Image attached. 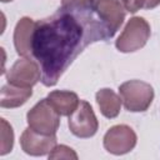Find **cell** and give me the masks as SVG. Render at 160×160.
<instances>
[{
    "mask_svg": "<svg viewBox=\"0 0 160 160\" xmlns=\"http://www.w3.org/2000/svg\"><path fill=\"white\" fill-rule=\"evenodd\" d=\"M112 34L96 14L95 6L62 4L51 16L35 22L31 54L40 66L41 82L54 86L75 58L90 44Z\"/></svg>",
    "mask_w": 160,
    "mask_h": 160,
    "instance_id": "cell-1",
    "label": "cell"
},
{
    "mask_svg": "<svg viewBox=\"0 0 160 160\" xmlns=\"http://www.w3.org/2000/svg\"><path fill=\"white\" fill-rule=\"evenodd\" d=\"M119 94L126 110L132 112L145 111L154 100V89L141 80H130L119 86Z\"/></svg>",
    "mask_w": 160,
    "mask_h": 160,
    "instance_id": "cell-2",
    "label": "cell"
},
{
    "mask_svg": "<svg viewBox=\"0 0 160 160\" xmlns=\"http://www.w3.org/2000/svg\"><path fill=\"white\" fill-rule=\"evenodd\" d=\"M150 38V25L144 18H131L120 36L118 38L115 46L121 52H132L140 50Z\"/></svg>",
    "mask_w": 160,
    "mask_h": 160,
    "instance_id": "cell-3",
    "label": "cell"
},
{
    "mask_svg": "<svg viewBox=\"0 0 160 160\" xmlns=\"http://www.w3.org/2000/svg\"><path fill=\"white\" fill-rule=\"evenodd\" d=\"M26 119L31 129L45 135H55L60 125V115L51 106L48 98L40 100L29 110Z\"/></svg>",
    "mask_w": 160,
    "mask_h": 160,
    "instance_id": "cell-4",
    "label": "cell"
},
{
    "mask_svg": "<svg viewBox=\"0 0 160 160\" xmlns=\"http://www.w3.org/2000/svg\"><path fill=\"white\" fill-rule=\"evenodd\" d=\"M68 124L70 131L75 136L82 139L94 136L99 128V122L94 114V110L91 105L85 100H80L79 106L69 116Z\"/></svg>",
    "mask_w": 160,
    "mask_h": 160,
    "instance_id": "cell-5",
    "label": "cell"
},
{
    "mask_svg": "<svg viewBox=\"0 0 160 160\" xmlns=\"http://www.w3.org/2000/svg\"><path fill=\"white\" fill-rule=\"evenodd\" d=\"M136 145V134L128 125H115L104 135V148L114 155L131 151Z\"/></svg>",
    "mask_w": 160,
    "mask_h": 160,
    "instance_id": "cell-6",
    "label": "cell"
},
{
    "mask_svg": "<svg viewBox=\"0 0 160 160\" xmlns=\"http://www.w3.org/2000/svg\"><path fill=\"white\" fill-rule=\"evenodd\" d=\"M8 84L20 88H32L39 80H41V71L38 62L30 58H24L10 68L6 74Z\"/></svg>",
    "mask_w": 160,
    "mask_h": 160,
    "instance_id": "cell-7",
    "label": "cell"
},
{
    "mask_svg": "<svg viewBox=\"0 0 160 160\" xmlns=\"http://www.w3.org/2000/svg\"><path fill=\"white\" fill-rule=\"evenodd\" d=\"M20 145L26 154L32 156H42L50 154V151L56 146V136L40 134L29 126L21 134Z\"/></svg>",
    "mask_w": 160,
    "mask_h": 160,
    "instance_id": "cell-8",
    "label": "cell"
},
{
    "mask_svg": "<svg viewBox=\"0 0 160 160\" xmlns=\"http://www.w3.org/2000/svg\"><path fill=\"white\" fill-rule=\"evenodd\" d=\"M96 14L112 36L125 19V9L118 0H99L96 4Z\"/></svg>",
    "mask_w": 160,
    "mask_h": 160,
    "instance_id": "cell-9",
    "label": "cell"
},
{
    "mask_svg": "<svg viewBox=\"0 0 160 160\" xmlns=\"http://www.w3.org/2000/svg\"><path fill=\"white\" fill-rule=\"evenodd\" d=\"M35 22L30 18H21L16 24L14 31V45L16 52L22 58H32L31 54V39Z\"/></svg>",
    "mask_w": 160,
    "mask_h": 160,
    "instance_id": "cell-10",
    "label": "cell"
},
{
    "mask_svg": "<svg viewBox=\"0 0 160 160\" xmlns=\"http://www.w3.org/2000/svg\"><path fill=\"white\" fill-rule=\"evenodd\" d=\"M48 100L51 106L58 111L60 116H70L79 106V98L72 91L55 90L48 95Z\"/></svg>",
    "mask_w": 160,
    "mask_h": 160,
    "instance_id": "cell-11",
    "label": "cell"
},
{
    "mask_svg": "<svg viewBox=\"0 0 160 160\" xmlns=\"http://www.w3.org/2000/svg\"><path fill=\"white\" fill-rule=\"evenodd\" d=\"M32 95L31 88H20L11 84L4 85L1 89V108H18L28 101V99Z\"/></svg>",
    "mask_w": 160,
    "mask_h": 160,
    "instance_id": "cell-12",
    "label": "cell"
},
{
    "mask_svg": "<svg viewBox=\"0 0 160 160\" xmlns=\"http://www.w3.org/2000/svg\"><path fill=\"white\" fill-rule=\"evenodd\" d=\"M95 96L100 111L105 118L114 119L119 115L122 101L111 89H101L96 92Z\"/></svg>",
    "mask_w": 160,
    "mask_h": 160,
    "instance_id": "cell-13",
    "label": "cell"
},
{
    "mask_svg": "<svg viewBox=\"0 0 160 160\" xmlns=\"http://www.w3.org/2000/svg\"><path fill=\"white\" fill-rule=\"evenodd\" d=\"M14 145V132L12 128L8 124L5 119H1V149L0 155H5L11 151Z\"/></svg>",
    "mask_w": 160,
    "mask_h": 160,
    "instance_id": "cell-14",
    "label": "cell"
},
{
    "mask_svg": "<svg viewBox=\"0 0 160 160\" xmlns=\"http://www.w3.org/2000/svg\"><path fill=\"white\" fill-rule=\"evenodd\" d=\"M49 159H78V154L66 145H56L49 154Z\"/></svg>",
    "mask_w": 160,
    "mask_h": 160,
    "instance_id": "cell-15",
    "label": "cell"
},
{
    "mask_svg": "<svg viewBox=\"0 0 160 160\" xmlns=\"http://www.w3.org/2000/svg\"><path fill=\"white\" fill-rule=\"evenodd\" d=\"M118 1L122 5V8L126 11L132 12V14L142 8L145 9V2H146V0H118Z\"/></svg>",
    "mask_w": 160,
    "mask_h": 160,
    "instance_id": "cell-16",
    "label": "cell"
},
{
    "mask_svg": "<svg viewBox=\"0 0 160 160\" xmlns=\"http://www.w3.org/2000/svg\"><path fill=\"white\" fill-rule=\"evenodd\" d=\"M160 4V0H146L145 9H154Z\"/></svg>",
    "mask_w": 160,
    "mask_h": 160,
    "instance_id": "cell-17",
    "label": "cell"
},
{
    "mask_svg": "<svg viewBox=\"0 0 160 160\" xmlns=\"http://www.w3.org/2000/svg\"><path fill=\"white\" fill-rule=\"evenodd\" d=\"M2 2H9V1H12V0H1Z\"/></svg>",
    "mask_w": 160,
    "mask_h": 160,
    "instance_id": "cell-18",
    "label": "cell"
}]
</instances>
